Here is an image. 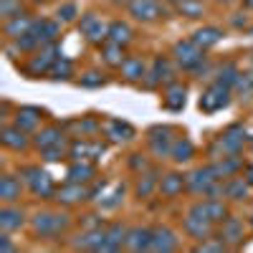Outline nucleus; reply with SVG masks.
Instances as JSON below:
<instances>
[{
  "instance_id": "1",
  "label": "nucleus",
  "mask_w": 253,
  "mask_h": 253,
  "mask_svg": "<svg viewBox=\"0 0 253 253\" xmlns=\"http://www.w3.org/2000/svg\"><path fill=\"white\" fill-rule=\"evenodd\" d=\"M228 101H230V99H228V84L218 81V84H213V86L208 89V94L200 99V109H205V112H218V109L225 107Z\"/></svg>"
},
{
  "instance_id": "2",
  "label": "nucleus",
  "mask_w": 253,
  "mask_h": 253,
  "mask_svg": "<svg viewBox=\"0 0 253 253\" xmlns=\"http://www.w3.org/2000/svg\"><path fill=\"white\" fill-rule=\"evenodd\" d=\"M23 175H26L23 180L31 185V190H33L36 195H41V198H48V195L53 193V182H51L48 172L38 170V167H28V170H26Z\"/></svg>"
},
{
  "instance_id": "3",
  "label": "nucleus",
  "mask_w": 253,
  "mask_h": 253,
  "mask_svg": "<svg viewBox=\"0 0 253 253\" xmlns=\"http://www.w3.org/2000/svg\"><path fill=\"white\" fill-rule=\"evenodd\" d=\"M175 56L182 63V69H195L203 61V48L195 43V41H182V43L175 46Z\"/></svg>"
},
{
  "instance_id": "4",
  "label": "nucleus",
  "mask_w": 253,
  "mask_h": 253,
  "mask_svg": "<svg viewBox=\"0 0 253 253\" xmlns=\"http://www.w3.org/2000/svg\"><path fill=\"white\" fill-rule=\"evenodd\" d=\"M69 225V215H51V213H43L33 220V228L38 230L41 236H56L61 228Z\"/></svg>"
},
{
  "instance_id": "5",
  "label": "nucleus",
  "mask_w": 253,
  "mask_h": 253,
  "mask_svg": "<svg viewBox=\"0 0 253 253\" xmlns=\"http://www.w3.org/2000/svg\"><path fill=\"white\" fill-rule=\"evenodd\" d=\"M215 180H218L215 170H213V167H205V170L190 172L185 177V185H187V190H193V193H208V187L213 185Z\"/></svg>"
},
{
  "instance_id": "6",
  "label": "nucleus",
  "mask_w": 253,
  "mask_h": 253,
  "mask_svg": "<svg viewBox=\"0 0 253 253\" xmlns=\"http://www.w3.org/2000/svg\"><path fill=\"white\" fill-rule=\"evenodd\" d=\"M81 33L86 36L91 43H101L104 38H109V26H104L96 15H86L81 20Z\"/></svg>"
},
{
  "instance_id": "7",
  "label": "nucleus",
  "mask_w": 253,
  "mask_h": 253,
  "mask_svg": "<svg viewBox=\"0 0 253 253\" xmlns=\"http://www.w3.org/2000/svg\"><path fill=\"white\" fill-rule=\"evenodd\" d=\"M150 243H152V230L147 228H134L126 233V248L129 251H150Z\"/></svg>"
},
{
  "instance_id": "8",
  "label": "nucleus",
  "mask_w": 253,
  "mask_h": 253,
  "mask_svg": "<svg viewBox=\"0 0 253 253\" xmlns=\"http://www.w3.org/2000/svg\"><path fill=\"white\" fill-rule=\"evenodd\" d=\"M152 137V150L160 155V157H167V155H170L172 152V139H170V129H167V126H162V129H160V126H157V129H152L150 132Z\"/></svg>"
},
{
  "instance_id": "9",
  "label": "nucleus",
  "mask_w": 253,
  "mask_h": 253,
  "mask_svg": "<svg viewBox=\"0 0 253 253\" xmlns=\"http://www.w3.org/2000/svg\"><path fill=\"white\" fill-rule=\"evenodd\" d=\"M185 228H187V233H193L195 238H203V241L210 236V220L205 215L193 213V210H190V215L185 218Z\"/></svg>"
},
{
  "instance_id": "10",
  "label": "nucleus",
  "mask_w": 253,
  "mask_h": 253,
  "mask_svg": "<svg viewBox=\"0 0 253 253\" xmlns=\"http://www.w3.org/2000/svg\"><path fill=\"white\" fill-rule=\"evenodd\" d=\"M129 8H132V15L139 18V20H155L160 15L157 0H132Z\"/></svg>"
},
{
  "instance_id": "11",
  "label": "nucleus",
  "mask_w": 253,
  "mask_h": 253,
  "mask_svg": "<svg viewBox=\"0 0 253 253\" xmlns=\"http://www.w3.org/2000/svg\"><path fill=\"white\" fill-rule=\"evenodd\" d=\"M177 246V238L172 230H167V228H157L152 230V243H150V251H172Z\"/></svg>"
},
{
  "instance_id": "12",
  "label": "nucleus",
  "mask_w": 253,
  "mask_h": 253,
  "mask_svg": "<svg viewBox=\"0 0 253 253\" xmlns=\"http://www.w3.org/2000/svg\"><path fill=\"white\" fill-rule=\"evenodd\" d=\"M122 243H126V230L122 225H112L107 230V238H104V243H101L99 251H119Z\"/></svg>"
},
{
  "instance_id": "13",
  "label": "nucleus",
  "mask_w": 253,
  "mask_h": 253,
  "mask_svg": "<svg viewBox=\"0 0 253 253\" xmlns=\"http://www.w3.org/2000/svg\"><path fill=\"white\" fill-rule=\"evenodd\" d=\"M56 58H58V48L56 46H48L46 51H41L38 53V58H33V63H31V71H51V66L56 63Z\"/></svg>"
},
{
  "instance_id": "14",
  "label": "nucleus",
  "mask_w": 253,
  "mask_h": 253,
  "mask_svg": "<svg viewBox=\"0 0 253 253\" xmlns=\"http://www.w3.org/2000/svg\"><path fill=\"white\" fill-rule=\"evenodd\" d=\"M243 139H246V132H243V126H230V129L223 134L220 144L225 147L228 152H238L241 147H243Z\"/></svg>"
},
{
  "instance_id": "15",
  "label": "nucleus",
  "mask_w": 253,
  "mask_h": 253,
  "mask_svg": "<svg viewBox=\"0 0 253 253\" xmlns=\"http://www.w3.org/2000/svg\"><path fill=\"white\" fill-rule=\"evenodd\" d=\"M86 198H89V190L81 187V182H71V185H66L58 193L61 203H79V200H86Z\"/></svg>"
},
{
  "instance_id": "16",
  "label": "nucleus",
  "mask_w": 253,
  "mask_h": 253,
  "mask_svg": "<svg viewBox=\"0 0 253 253\" xmlns=\"http://www.w3.org/2000/svg\"><path fill=\"white\" fill-rule=\"evenodd\" d=\"M3 144L13 147V150H23V147L28 144V139H26V134H23L20 126H5L3 129Z\"/></svg>"
},
{
  "instance_id": "17",
  "label": "nucleus",
  "mask_w": 253,
  "mask_h": 253,
  "mask_svg": "<svg viewBox=\"0 0 253 253\" xmlns=\"http://www.w3.org/2000/svg\"><path fill=\"white\" fill-rule=\"evenodd\" d=\"M20 225H23V213H20V210H10V208L0 210V228H3L5 233L20 228Z\"/></svg>"
},
{
  "instance_id": "18",
  "label": "nucleus",
  "mask_w": 253,
  "mask_h": 253,
  "mask_svg": "<svg viewBox=\"0 0 253 253\" xmlns=\"http://www.w3.org/2000/svg\"><path fill=\"white\" fill-rule=\"evenodd\" d=\"M104 238H107V230H89V233L79 236L76 241V248H91V251H99Z\"/></svg>"
},
{
  "instance_id": "19",
  "label": "nucleus",
  "mask_w": 253,
  "mask_h": 253,
  "mask_svg": "<svg viewBox=\"0 0 253 253\" xmlns=\"http://www.w3.org/2000/svg\"><path fill=\"white\" fill-rule=\"evenodd\" d=\"M182 187H185V180H182V175H175V172L162 177V182H160L162 195H167V198H175L177 193H182Z\"/></svg>"
},
{
  "instance_id": "20",
  "label": "nucleus",
  "mask_w": 253,
  "mask_h": 253,
  "mask_svg": "<svg viewBox=\"0 0 253 253\" xmlns=\"http://www.w3.org/2000/svg\"><path fill=\"white\" fill-rule=\"evenodd\" d=\"M33 31L38 36L41 43H51V41H56L58 36V26L51 23V20H41V23H33Z\"/></svg>"
},
{
  "instance_id": "21",
  "label": "nucleus",
  "mask_w": 253,
  "mask_h": 253,
  "mask_svg": "<svg viewBox=\"0 0 253 253\" xmlns=\"http://www.w3.org/2000/svg\"><path fill=\"white\" fill-rule=\"evenodd\" d=\"M18 195H20V182L15 177L5 175L3 180H0V198H3L5 203H13Z\"/></svg>"
},
{
  "instance_id": "22",
  "label": "nucleus",
  "mask_w": 253,
  "mask_h": 253,
  "mask_svg": "<svg viewBox=\"0 0 253 253\" xmlns=\"http://www.w3.org/2000/svg\"><path fill=\"white\" fill-rule=\"evenodd\" d=\"M122 74H124L126 81H139L144 76V63L139 58H126L122 63Z\"/></svg>"
},
{
  "instance_id": "23",
  "label": "nucleus",
  "mask_w": 253,
  "mask_h": 253,
  "mask_svg": "<svg viewBox=\"0 0 253 253\" xmlns=\"http://www.w3.org/2000/svg\"><path fill=\"white\" fill-rule=\"evenodd\" d=\"M33 23L28 18H23V15H15V18H8V23H5V33L10 36V38H20L28 28H31Z\"/></svg>"
},
{
  "instance_id": "24",
  "label": "nucleus",
  "mask_w": 253,
  "mask_h": 253,
  "mask_svg": "<svg viewBox=\"0 0 253 253\" xmlns=\"http://www.w3.org/2000/svg\"><path fill=\"white\" fill-rule=\"evenodd\" d=\"M220 36H223V33H220L218 28H203V31H198V33H195V38H193V41H195V43H198L200 48H208V46H215L218 41H220Z\"/></svg>"
},
{
  "instance_id": "25",
  "label": "nucleus",
  "mask_w": 253,
  "mask_h": 253,
  "mask_svg": "<svg viewBox=\"0 0 253 253\" xmlns=\"http://www.w3.org/2000/svg\"><path fill=\"white\" fill-rule=\"evenodd\" d=\"M107 134L114 139V142H122V139H129L134 134V129L129 124H122V122H109L107 124Z\"/></svg>"
},
{
  "instance_id": "26",
  "label": "nucleus",
  "mask_w": 253,
  "mask_h": 253,
  "mask_svg": "<svg viewBox=\"0 0 253 253\" xmlns=\"http://www.w3.org/2000/svg\"><path fill=\"white\" fill-rule=\"evenodd\" d=\"M129 38H132V31H129V26H126V23H112L109 26V41H112V43L124 46Z\"/></svg>"
},
{
  "instance_id": "27",
  "label": "nucleus",
  "mask_w": 253,
  "mask_h": 253,
  "mask_svg": "<svg viewBox=\"0 0 253 253\" xmlns=\"http://www.w3.org/2000/svg\"><path fill=\"white\" fill-rule=\"evenodd\" d=\"M223 238L228 241V243H238L241 238H243V225L238 223V220H225L223 223Z\"/></svg>"
},
{
  "instance_id": "28",
  "label": "nucleus",
  "mask_w": 253,
  "mask_h": 253,
  "mask_svg": "<svg viewBox=\"0 0 253 253\" xmlns=\"http://www.w3.org/2000/svg\"><path fill=\"white\" fill-rule=\"evenodd\" d=\"M172 160H177V162H185V160H190L193 157V142L190 139H177L175 144H172Z\"/></svg>"
},
{
  "instance_id": "29",
  "label": "nucleus",
  "mask_w": 253,
  "mask_h": 253,
  "mask_svg": "<svg viewBox=\"0 0 253 253\" xmlns=\"http://www.w3.org/2000/svg\"><path fill=\"white\" fill-rule=\"evenodd\" d=\"M69 177H71V182H86L94 177V167L91 165H71Z\"/></svg>"
},
{
  "instance_id": "30",
  "label": "nucleus",
  "mask_w": 253,
  "mask_h": 253,
  "mask_svg": "<svg viewBox=\"0 0 253 253\" xmlns=\"http://www.w3.org/2000/svg\"><path fill=\"white\" fill-rule=\"evenodd\" d=\"M36 144L41 147V150H48V147H53V144H61L58 129H46V132H41V134L36 137Z\"/></svg>"
},
{
  "instance_id": "31",
  "label": "nucleus",
  "mask_w": 253,
  "mask_h": 253,
  "mask_svg": "<svg viewBox=\"0 0 253 253\" xmlns=\"http://www.w3.org/2000/svg\"><path fill=\"white\" fill-rule=\"evenodd\" d=\"M104 61L112 63V66H122V63H124L122 46H119V43H109V46H104Z\"/></svg>"
},
{
  "instance_id": "32",
  "label": "nucleus",
  "mask_w": 253,
  "mask_h": 253,
  "mask_svg": "<svg viewBox=\"0 0 253 253\" xmlns=\"http://www.w3.org/2000/svg\"><path fill=\"white\" fill-rule=\"evenodd\" d=\"M205 215H208L210 223L223 220V218H225V205H223L220 200H210V203H205Z\"/></svg>"
},
{
  "instance_id": "33",
  "label": "nucleus",
  "mask_w": 253,
  "mask_h": 253,
  "mask_svg": "<svg viewBox=\"0 0 253 253\" xmlns=\"http://www.w3.org/2000/svg\"><path fill=\"white\" fill-rule=\"evenodd\" d=\"M225 193H228V198H233V200H243L248 195V185L243 180H230L225 185Z\"/></svg>"
},
{
  "instance_id": "34",
  "label": "nucleus",
  "mask_w": 253,
  "mask_h": 253,
  "mask_svg": "<svg viewBox=\"0 0 253 253\" xmlns=\"http://www.w3.org/2000/svg\"><path fill=\"white\" fill-rule=\"evenodd\" d=\"M165 104H167L170 109H180L182 104H185V89H182V86H170Z\"/></svg>"
},
{
  "instance_id": "35",
  "label": "nucleus",
  "mask_w": 253,
  "mask_h": 253,
  "mask_svg": "<svg viewBox=\"0 0 253 253\" xmlns=\"http://www.w3.org/2000/svg\"><path fill=\"white\" fill-rule=\"evenodd\" d=\"M36 112H31V109H20L18 112V117H15V126H20V129H33V126L38 124V119L33 117Z\"/></svg>"
},
{
  "instance_id": "36",
  "label": "nucleus",
  "mask_w": 253,
  "mask_h": 253,
  "mask_svg": "<svg viewBox=\"0 0 253 253\" xmlns=\"http://www.w3.org/2000/svg\"><path fill=\"white\" fill-rule=\"evenodd\" d=\"M99 152H104V147H99V144H74V150H71V155L76 157V160H81V157H89V155H99Z\"/></svg>"
},
{
  "instance_id": "37",
  "label": "nucleus",
  "mask_w": 253,
  "mask_h": 253,
  "mask_svg": "<svg viewBox=\"0 0 253 253\" xmlns=\"http://www.w3.org/2000/svg\"><path fill=\"white\" fill-rule=\"evenodd\" d=\"M0 15H3V18L20 15V3H18V0H0Z\"/></svg>"
},
{
  "instance_id": "38",
  "label": "nucleus",
  "mask_w": 253,
  "mask_h": 253,
  "mask_svg": "<svg viewBox=\"0 0 253 253\" xmlns=\"http://www.w3.org/2000/svg\"><path fill=\"white\" fill-rule=\"evenodd\" d=\"M69 71H71V63H69L66 58H56V63L51 66L53 79H66V76H69Z\"/></svg>"
},
{
  "instance_id": "39",
  "label": "nucleus",
  "mask_w": 253,
  "mask_h": 253,
  "mask_svg": "<svg viewBox=\"0 0 253 253\" xmlns=\"http://www.w3.org/2000/svg\"><path fill=\"white\" fill-rule=\"evenodd\" d=\"M238 160H228V162H223V165H218V167H213V170H215V175L218 177H230V175H233L236 170H238Z\"/></svg>"
},
{
  "instance_id": "40",
  "label": "nucleus",
  "mask_w": 253,
  "mask_h": 253,
  "mask_svg": "<svg viewBox=\"0 0 253 253\" xmlns=\"http://www.w3.org/2000/svg\"><path fill=\"white\" fill-rule=\"evenodd\" d=\"M152 187H155V175H144V180H139V185H137V195L147 198L152 193Z\"/></svg>"
},
{
  "instance_id": "41",
  "label": "nucleus",
  "mask_w": 253,
  "mask_h": 253,
  "mask_svg": "<svg viewBox=\"0 0 253 253\" xmlns=\"http://www.w3.org/2000/svg\"><path fill=\"white\" fill-rule=\"evenodd\" d=\"M180 10L187 13L190 18H195V15H200V3H193V0H180Z\"/></svg>"
},
{
  "instance_id": "42",
  "label": "nucleus",
  "mask_w": 253,
  "mask_h": 253,
  "mask_svg": "<svg viewBox=\"0 0 253 253\" xmlns=\"http://www.w3.org/2000/svg\"><path fill=\"white\" fill-rule=\"evenodd\" d=\"M58 18H61V20H74V18H76V5H74V3L61 5V8H58Z\"/></svg>"
},
{
  "instance_id": "43",
  "label": "nucleus",
  "mask_w": 253,
  "mask_h": 253,
  "mask_svg": "<svg viewBox=\"0 0 253 253\" xmlns=\"http://www.w3.org/2000/svg\"><path fill=\"white\" fill-rule=\"evenodd\" d=\"M81 84H84V86H99V84H104V79L99 74H86V79H84Z\"/></svg>"
},
{
  "instance_id": "44",
  "label": "nucleus",
  "mask_w": 253,
  "mask_h": 253,
  "mask_svg": "<svg viewBox=\"0 0 253 253\" xmlns=\"http://www.w3.org/2000/svg\"><path fill=\"white\" fill-rule=\"evenodd\" d=\"M223 248H225V243H223V238H220L218 243H205V241H203V243L198 246V251H223Z\"/></svg>"
},
{
  "instance_id": "45",
  "label": "nucleus",
  "mask_w": 253,
  "mask_h": 253,
  "mask_svg": "<svg viewBox=\"0 0 253 253\" xmlns=\"http://www.w3.org/2000/svg\"><path fill=\"white\" fill-rule=\"evenodd\" d=\"M0 251H13V243L8 241V236H3V238H0Z\"/></svg>"
},
{
  "instance_id": "46",
  "label": "nucleus",
  "mask_w": 253,
  "mask_h": 253,
  "mask_svg": "<svg viewBox=\"0 0 253 253\" xmlns=\"http://www.w3.org/2000/svg\"><path fill=\"white\" fill-rule=\"evenodd\" d=\"M122 193H124V190H122V187H119V193H117V195H122ZM117 195H114V198H117ZM117 205H119V200H112V203H109V205H107V208H117Z\"/></svg>"
},
{
  "instance_id": "47",
  "label": "nucleus",
  "mask_w": 253,
  "mask_h": 253,
  "mask_svg": "<svg viewBox=\"0 0 253 253\" xmlns=\"http://www.w3.org/2000/svg\"><path fill=\"white\" fill-rule=\"evenodd\" d=\"M114 3H132V0H114Z\"/></svg>"
},
{
  "instance_id": "48",
  "label": "nucleus",
  "mask_w": 253,
  "mask_h": 253,
  "mask_svg": "<svg viewBox=\"0 0 253 253\" xmlns=\"http://www.w3.org/2000/svg\"><path fill=\"white\" fill-rule=\"evenodd\" d=\"M246 3H248V5H251V8H253V0H246Z\"/></svg>"
}]
</instances>
